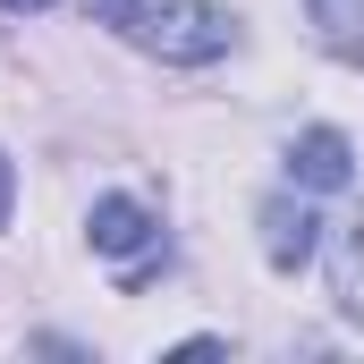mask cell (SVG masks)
I'll use <instances>...</instances> for the list:
<instances>
[{
  "label": "cell",
  "mask_w": 364,
  "mask_h": 364,
  "mask_svg": "<svg viewBox=\"0 0 364 364\" xmlns=\"http://www.w3.org/2000/svg\"><path fill=\"white\" fill-rule=\"evenodd\" d=\"M288 178H296V186H314V195H331V186H348V178H356V144H348L339 127H305V136L288 144Z\"/></svg>",
  "instance_id": "obj_3"
},
{
  "label": "cell",
  "mask_w": 364,
  "mask_h": 364,
  "mask_svg": "<svg viewBox=\"0 0 364 364\" xmlns=\"http://www.w3.org/2000/svg\"><path fill=\"white\" fill-rule=\"evenodd\" d=\"M0 229H9V153H0Z\"/></svg>",
  "instance_id": "obj_7"
},
{
  "label": "cell",
  "mask_w": 364,
  "mask_h": 364,
  "mask_svg": "<svg viewBox=\"0 0 364 364\" xmlns=\"http://www.w3.org/2000/svg\"><path fill=\"white\" fill-rule=\"evenodd\" d=\"M85 17H102L119 43H136L170 68H203L229 51V17L212 0H85Z\"/></svg>",
  "instance_id": "obj_1"
},
{
  "label": "cell",
  "mask_w": 364,
  "mask_h": 364,
  "mask_svg": "<svg viewBox=\"0 0 364 364\" xmlns=\"http://www.w3.org/2000/svg\"><path fill=\"white\" fill-rule=\"evenodd\" d=\"M85 229H93V255H119V263H136V255H153V246H161V220H153L136 195H102Z\"/></svg>",
  "instance_id": "obj_2"
},
{
  "label": "cell",
  "mask_w": 364,
  "mask_h": 364,
  "mask_svg": "<svg viewBox=\"0 0 364 364\" xmlns=\"http://www.w3.org/2000/svg\"><path fill=\"white\" fill-rule=\"evenodd\" d=\"M0 9H17V17H26V9H51V0H0Z\"/></svg>",
  "instance_id": "obj_8"
},
{
  "label": "cell",
  "mask_w": 364,
  "mask_h": 364,
  "mask_svg": "<svg viewBox=\"0 0 364 364\" xmlns=\"http://www.w3.org/2000/svg\"><path fill=\"white\" fill-rule=\"evenodd\" d=\"M331 288H339V305L364 322V220L339 229V255H331Z\"/></svg>",
  "instance_id": "obj_5"
},
{
  "label": "cell",
  "mask_w": 364,
  "mask_h": 364,
  "mask_svg": "<svg viewBox=\"0 0 364 364\" xmlns=\"http://www.w3.org/2000/svg\"><path fill=\"white\" fill-rule=\"evenodd\" d=\"M263 255H272V272L314 263V212H305V203H288V195L263 203Z\"/></svg>",
  "instance_id": "obj_4"
},
{
  "label": "cell",
  "mask_w": 364,
  "mask_h": 364,
  "mask_svg": "<svg viewBox=\"0 0 364 364\" xmlns=\"http://www.w3.org/2000/svg\"><path fill=\"white\" fill-rule=\"evenodd\" d=\"M305 9H314V26H322V43H331V51L364 60V0H305Z\"/></svg>",
  "instance_id": "obj_6"
}]
</instances>
